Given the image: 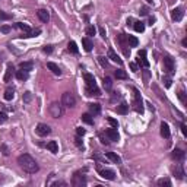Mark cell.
I'll use <instances>...</instances> for the list:
<instances>
[{
    "label": "cell",
    "mask_w": 187,
    "mask_h": 187,
    "mask_svg": "<svg viewBox=\"0 0 187 187\" xmlns=\"http://www.w3.org/2000/svg\"><path fill=\"white\" fill-rule=\"evenodd\" d=\"M133 110L136 111V113H143V101H142V97H140V92L136 89V88H133Z\"/></svg>",
    "instance_id": "obj_3"
},
{
    "label": "cell",
    "mask_w": 187,
    "mask_h": 187,
    "mask_svg": "<svg viewBox=\"0 0 187 187\" xmlns=\"http://www.w3.org/2000/svg\"><path fill=\"white\" fill-rule=\"evenodd\" d=\"M86 35L88 37H94L95 35V26H88L86 28Z\"/></svg>",
    "instance_id": "obj_39"
},
{
    "label": "cell",
    "mask_w": 187,
    "mask_h": 187,
    "mask_svg": "<svg viewBox=\"0 0 187 187\" xmlns=\"http://www.w3.org/2000/svg\"><path fill=\"white\" fill-rule=\"evenodd\" d=\"M82 45H83V48H85V51H88V53H89V51H92V47H94V44H92V41H91V40L88 38V37H86V38H83V40H82Z\"/></svg>",
    "instance_id": "obj_21"
},
{
    "label": "cell",
    "mask_w": 187,
    "mask_h": 187,
    "mask_svg": "<svg viewBox=\"0 0 187 187\" xmlns=\"http://www.w3.org/2000/svg\"><path fill=\"white\" fill-rule=\"evenodd\" d=\"M72 184L75 187H83V186H86V177H85V174H83L82 171H77V173H75V175H73V179H72Z\"/></svg>",
    "instance_id": "obj_6"
},
{
    "label": "cell",
    "mask_w": 187,
    "mask_h": 187,
    "mask_svg": "<svg viewBox=\"0 0 187 187\" xmlns=\"http://www.w3.org/2000/svg\"><path fill=\"white\" fill-rule=\"evenodd\" d=\"M157 184H158L159 187H164V186H165V187H171V181H170L168 179H159Z\"/></svg>",
    "instance_id": "obj_34"
},
{
    "label": "cell",
    "mask_w": 187,
    "mask_h": 187,
    "mask_svg": "<svg viewBox=\"0 0 187 187\" xmlns=\"http://www.w3.org/2000/svg\"><path fill=\"white\" fill-rule=\"evenodd\" d=\"M114 76L117 79H127V73L121 70V69H119V70H114Z\"/></svg>",
    "instance_id": "obj_31"
},
{
    "label": "cell",
    "mask_w": 187,
    "mask_h": 187,
    "mask_svg": "<svg viewBox=\"0 0 187 187\" xmlns=\"http://www.w3.org/2000/svg\"><path fill=\"white\" fill-rule=\"evenodd\" d=\"M184 16V9L183 8H175L171 10V19L175 22H180Z\"/></svg>",
    "instance_id": "obj_11"
},
{
    "label": "cell",
    "mask_w": 187,
    "mask_h": 187,
    "mask_svg": "<svg viewBox=\"0 0 187 187\" xmlns=\"http://www.w3.org/2000/svg\"><path fill=\"white\" fill-rule=\"evenodd\" d=\"M0 31H2L3 34H9V32L12 31V28H10L9 25H3V26H0Z\"/></svg>",
    "instance_id": "obj_43"
},
{
    "label": "cell",
    "mask_w": 187,
    "mask_h": 187,
    "mask_svg": "<svg viewBox=\"0 0 187 187\" xmlns=\"http://www.w3.org/2000/svg\"><path fill=\"white\" fill-rule=\"evenodd\" d=\"M16 26L19 28V29H22L24 32H26V34H31V28L28 25H25V24H22V22H18Z\"/></svg>",
    "instance_id": "obj_35"
},
{
    "label": "cell",
    "mask_w": 187,
    "mask_h": 187,
    "mask_svg": "<svg viewBox=\"0 0 187 187\" xmlns=\"http://www.w3.org/2000/svg\"><path fill=\"white\" fill-rule=\"evenodd\" d=\"M85 133H86L85 129H82V127H77L76 129V135H77V136H83Z\"/></svg>",
    "instance_id": "obj_46"
},
{
    "label": "cell",
    "mask_w": 187,
    "mask_h": 187,
    "mask_svg": "<svg viewBox=\"0 0 187 187\" xmlns=\"http://www.w3.org/2000/svg\"><path fill=\"white\" fill-rule=\"evenodd\" d=\"M98 173H99V175H101L102 179H105V180H114L115 179V173L113 170H110V168H99Z\"/></svg>",
    "instance_id": "obj_10"
},
{
    "label": "cell",
    "mask_w": 187,
    "mask_h": 187,
    "mask_svg": "<svg viewBox=\"0 0 187 187\" xmlns=\"http://www.w3.org/2000/svg\"><path fill=\"white\" fill-rule=\"evenodd\" d=\"M16 77L19 79V81H26L28 77H29V72H26V70H18L16 72Z\"/></svg>",
    "instance_id": "obj_25"
},
{
    "label": "cell",
    "mask_w": 187,
    "mask_h": 187,
    "mask_svg": "<svg viewBox=\"0 0 187 187\" xmlns=\"http://www.w3.org/2000/svg\"><path fill=\"white\" fill-rule=\"evenodd\" d=\"M31 99H32V94L31 92L24 94V102H31Z\"/></svg>",
    "instance_id": "obj_42"
},
{
    "label": "cell",
    "mask_w": 187,
    "mask_h": 187,
    "mask_svg": "<svg viewBox=\"0 0 187 187\" xmlns=\"http://www.w3.org/2000/svg\"><path fill=\"white\" fill-rule=\"evenodd\" d=\"M161 136L165 137V139H170V136H171L170 126H168V123H165V121L161 123Z\"/></svg>",
    "instance_id": "obj_17"
},
{
    "label": "cell",
    "mask_w": 187,
    "mask_h": 187,
    "mask_svg": "<svg viewBox=\"0 0 187 187\" xmlns=\"http://www.w3.org/2000/svg\"><path fill=\"white\" fill-rule=\"evenodd\" d=\"M104 88H105L107 91H111V88H113V79H111L110 76L104 77Z\"/></svg>",
    "instance_id": "obj_30"
},
{
    "label": "cell",
    "mask_w": 187,
    "mask_h": 187,
    "mask_svg": "<svg viewBox=\"0 0 187 187\" xmlns=\"http://www.w3.org/2000/svg\"><path fill=\"white\" fill-rule=\"evenodd\" d=\"M127 111H129V105H127V102H121L119 107H117V113L119 114H127Z\"/></svg>",
    "instance_id": "obj_26"
},
{
    "label": "cell",
    "mask_w": 187,
    "mask_h": 187,
    "mask_svg": "<svg viewBox=\"0 0 187 187\" xmlns=\"http://www.w3.org/2000/svg\"><path fill=\"white\" fill-rule=\"evenodd\" d=\"M105 136L108 137V140H113V142H117L120 139V135L117 132V129H108L105 132Z\"/></svg>",
    "instance_id": "obj_14"
},
{
    "label": "cell",
    "mask_w": 187,
    "mask_h": 187,
    "mask_svg": "<svg viewBox=\"0 0 187 187\" xmlns=\"http://www.w3.org/2000/svg\"><path fill=\"white\" fill-rule=\"evenodd\" d=\"M89 111H91V114H94V115H98L99 113H101V105L99 104H89Z\"/></svg>",
    "instance_id": "obj_23"
},
{
    "label": "cell",
    "mask_w": 187,
    "mask_h": 187,
    "mask_svg": "<svg viewBox=\"0 0 187 187\" xmlns=\"http://www.w3.org/2000/svg\"><path fill=\"white\" fill-rule=\"evenodd\" d=\"M47 67L50 69V70L54 73L56 76H60V75H61V69H60L56 63H53V61H48V63H47Z\"/></svg>",
    "instance_id": "obj_18"
},
{
    "label": "cell",
    "mask_w": 187,
    "mask_h": 187,
    "mask_svg": "<svg viewBox=\"0 0 187 187\" xmlns=\"http://www.w3.org/2000/svg\"><path fill=\"white\" fill-rule=\"evenodd\" d=\"M107 59L113 60V61H114V63H117V64H123L121 59H120L119 56H117V53H115L113 48H108V56H107Z\"/></svg>",
    "instance_id": "obj_16"
},
{
    "label": "cell",
    "mask_w": 187,
    "mask_h": 187,
    "mask_svg": "<svg viewBox=\"0 0 187 187\" xmlns=\"http://www.w3.org/2000/svg\"><path fill=\"white\" fill-rule=\"evenodd\" d=\"M6 120H8V114H6V113H3V111H2V113H0V124H2V123H4Z\"/></svg>",
    "instance_id": "obj_45"
},
{
    "label": "cell",
    "mask_w": 187,
    "mask_h": 187,
    "mask_svg": "<svg viewBox=\"0 0 187 187\" xmlns=\"http://www.w3.org/2000/svg\"><path fill=\"white\" fill-rule=\"evenodd\" d=\"M126 41H127L129 47H137V44H139L137 38L133 37V35H126Z\"/></svg>",
    "instance_id": "obj_24"
},
{
    "label": "cell",
    "mask_w": 187,
    "mask_h": 187,
    "mask_svg": "<svg viewBox=\"0 0 187 187\" xmlns=\"http://www.w3.org/2000/svg\"><path fill=\"white\" fill-rule=\"evenodd\" d=\"M130 69H132V72H137V70H139L136 63H130Z\"/></svg>",
    "instance_id": "obj_50"
},
{
    "label": "cell",
    "mask_w": 187,
    "mask_h": 187,
    "mask_svg": "<svg viewBox=\"0 0 187 187\" xmlns=\"http://www.w3.org/2000/svg\"><path fill=\"white\" fill-rule=\"evenodd\" d=\"M137 63L140 64V67H149V61L146 59V50H140L137 53Z\"/></svg>",
    "instance_id": "obj_9"
},
{
    "label": "cell",
    "mask_w": 187,
    "mask_h": 187,
    "mask_svg": "<svg viewBox=\"0 0 187 187\" xmlns=\"http://www.w3.org/2000/svg\"><path fill=\"white\" fill-rule=\"evenodd\" d=\"M2 151H3L4 155H9V149H8V146H6V145H2Z\"/></svg>",
    "instance_id": "obj_51"
},
{
    "label": "cell",
    "mask_w": 187,
    "mask_h": 187,
    "mask_svg": "<svg viewBox=\"0 0 187 187\" xmlns=\"http://www.w3.org/2000/svg\"><path fill=\"white\" fill-rule=\"evenodd\" d=\"M37 16H38L40 21L44 22V24H47V22L50 21V13H48V10H45V9H40L38 12H37Z\"/></svg>",
    "instance_id": "obj_15"
},
{
    "label": "cell",
    "mask_w": 187,
    "mask_h": 187,
    "mask_svg": "<svg viewBox=\"0 0 187 187\" xmlns=\"http://www.w3.org/2000/svg\"><path fill=\"white\" fill-rule=\"evenodd\" d=\"M183 45H184V47H187V40H186V38L183 40Z\"/></svg>",
    "instance_id": "obj_56"
},
{
    "label": "cell",
    "mask_w": 187,
    "mask_h": 187,
    "mask_svg": "<svg viewBox=\"0 0 187 187\" xmlns=\"http://www.w3.org/2000/svg\"><path fill=\"white\" fill-rule=\"evenodd\" d=\"M43 51H44V53H47V54H50V53H53V47H51V45H45L43 48Z\"/></svg>",
    "instance_id": "obj_49"
},
{
    "label": "cell",
    "mask_w": 187,
    "mask_h": 187,
    "mask_svg": "<svg viewBox=\"0 0 187 187\" xmlns=\"http://www.w3.org/2000/svg\"><path fill=\"white\" fill-rule=\"evenodd\" d=\"M171 158L174 159V161H183L184 158H186V152H184L183 149H174L173 153H171Z\"/></svg>",
    "instance_id": "obj_12"
},
{
    "label": "cell",
    "mask_w": 187,
    "mask_h": 187,
    "mask_svg": "<svg viewBox=\"0 0 187 187\" xmlns=\"http://www.w3.org/2000/svg\"><path fill=\"white\" fill-rule=\"evenodd\" d=\"M115 98H120V92H113V101H114Z\"/></svg>",
    "instance_id": "obj_54"
},
{
    "label": "cell",
    "mask_w": 187,
    "mask_h": 187,
    "mask_svg": "<svg viewBox=\"0 0 187 187\" xmlns=\"http://www.w3.org/2000/svg\"><path fill=\"white\" fill-rule=\"evenodd\" d=\"M162 81H164V83H165V88H170L171 86V77H164V79H162Z\"/></svg>",
    "instance_id": "obj_47"
},
{
    "label": "cell",
    "mask_w": 187,
    "mask_h": 187,
    "mask_svg": "<svg viewBox=\"0 0 187 187\" xmlns=\"http://www.w3.org/2000/svg\"><path fill=\"white\" fill-rule=\"evenodd\" d=\"M61 104H63V107L73 108V107L76 105V97L72 92H64L61 95Z\"/></svg>",
    "instance_id": "obj_5"
},
{
    "label": "cell",
    "mask_w": 187,
    "mask_h": 187,
    "mask_svg": "<svg viewBox=\"0 0 187 187\" xmlns=\"http://www.w3.org/2000/svg\"><path fill=\"white\" fill-rule=\"evenodd\" d=\"M164 70H165L170 76H173L175 72V63L170 56H165V57H164Z\"/></svg>",
    "instance_id": "obj_7"
},
{
    "label": "cell",
    "mask_w": 187,
    "mask_h": 187,
    "mask_svg": "<svg viewBox=\"0 0 187 187\" xmlns=\"http://www.w3.org/2000/svg\"><path fill=\"white\" fill-rule=\"evenodd\" d=\"M67 50L70 51V53H73V54H77V45H76V43L75 41H70V43L67 44Z\"/></svg>",
    "instance_id": "obj_32"
},
{
    "label": "cell",
    "mask_w": 187,
    "mask_h": 187,
    "mask_svg": "<svg viewBox=\"0 0 187 187\" xmlns=\"http://www.w3.org/2000/svg\"><path fill=\"white\" fill-rule=\"evenodd\" d=\"M153 22H155V18H151L149 19V25H153Z\"/></svg>",
    "instance_id": "obj_55"
},
{
    "label": "cell",
    "mask_w": 187,
    "mask_h": 187,
    "mask_svg": "<svg viewBox=\"0 0 187 187\" xmlns=\"http://www.w3.org/2000/svg\"><path fill=\"white\" fill-rule=\"evenodd\" d=\"M82 121H85L86 124H94V119H92V115L88 114V113H85V114H82Z\"/></svg>",
    "instance_id": "obj_33"
},
{
    "label": "cell",
    "mask_w": 187,
    "mask_h": 187,
    "mask_svg": "<svg viewBox=\"0 0 187 187\" xmlns=\"http://www.w3.org/2000/svg\"><path fill=\"white\" fill-rule=\"evenodd\" d=\"M140 15H142V16H146V15H148L149 13V9L148 8H140Z\"/></svg>",
    "instance_id": "obj_48"
},
{
    "label": "cell",
    "mask_w": 187,
    "mask_h": 187,
    "mask_svg": "<svg viewBox=\"0 0 187 187\" xmlns=\"http://www.w3.org/2000/svg\"><path fill=\"white\" fill-rule=\"evenodd\" d=\"M177 95H179L180 101L183 102V104H186V102H187V99H186V94H184V91H180V92L177 94Z\"/></svg>",
    "instance_id": "obj_41"
},
{
    "label": "cell",
    "mask_w": 187,
    "mask_h": 187,
    "mask_svg": "<svg viewBox=\"0 0 187 187\" xmlns=\"http://www.w3.org/2000/svg\"><path fill=\"white\" fill-rule=\"evenodd\" d=\"M47 149H48V151H51L53 153H57V152H59V145H57V142H56V140H51V142H48V143H47Z\"/></svg>",
    "instance_id": "obj_22"
},
{
    "label": "cell",
    "mask_w": 187,
    "mask_h": 187,
    "mask_svg": "<svg viewBox=\"0 0 187 187\" xmlns=\"http://www.w3.org/2000/svg\"><path fill=\"white\" fill-rule=\"evenodd\" d=\"M83 79H85V82H86V95H88V97H92V95L99 97V95H101V91L98 89V85H97V82H95L94 75L85 73V75H83Z\"/></svg>",
    "instance_id": "obj_2"
},
{
    "label": "cell",
    "mask_w": 187,
    "mask_h": 187,
    "mask_svg": "<svg viewBox=\"0 0 187 187\" xmlns=\"http://www.w3.org/2000/svg\"><path fill=\"white\" fill-rule=\"evenodd\" d=\"M35 132L38 136H47V135H50L51 133V129L48 124H44V123H40L37 124V127H35Z\"/></svg>",
    "instance_id": "obj_8"
},
{
    "label": "cell",
    "mask_w": 187,
    "mask_h": 187,
    "mask_svg": "<svg viewBox=\"0 0 187 187\" xmlns=\"http://www.w3.org/2000/svg\"><path fill=\"white\" fill-rule=\"evenodd\" d=\"M13 66L12 64H8V67H6V73H4V77L3 81L4 82H10V79H12V75H13Z\"/></svg>",
    "instance_id": "obj_20"
},
{
    "label": "cell",
    "mask_w": 187,
    "mask_h": 187,
    "mask_svg": "<svg viewBox=\"0 0 187 187\" xmlns=\"http://www.w3.org/2000/svg\"><path fill=\"white\" fill-rule=\"evenodd\" d=\"M98 61H99V64H101L102 67H108V60H107V57L99 56V57H98Z\"/></svg>",
    "instance_id": "obj_37"
},
{
    "label": "cell",
    "mask_w": 187,
    "mask_h": 187,
    "mask_svg": "<svg viewBox=\"0 0 187 187\" xmlns=\"http://www.w3.org/2000/svg\"><path fill=\"white\" fill-rule=\"evenodd\" d=\"M99 34H101V37L102 38H105V29H104V28H102V26H99Z\"/></svg>",
    "instance_id": "obj_52"
},
{
    "label": "cell",
    "mask_w": 187,
    "mask_h": 187,
    "mask_svg": "<svg viewBox=\"0 0 187 187\" xmlns=\"http://www.w3.org/2000/svg\"><path fill=\"white\" fill-rule=\"evenodd\" d=\"M105 157L110 159L111 162H114V164H121V158L114 152H105Z\"/></svg>",
    "instance_id": "obj_19"
},
{
    "label": "cell",
    "mask_w": 187,
    "mask_h": 187,
    "mask_svg": "<svg viewBox=\"0 0 187 187\" xmlns=\"http://www.w3.org/2000/svg\"><path fill=\"white\" fill-rule=\"evenodd\" d=\"M181 132H183L184 136L187 135V132H186V124H184V123H181Z\"/></svg>",
    "instance_id": "obj_53"
},
{
    "label": "cell",
    "mask_w": 187,
    "mask_h": 187,
    "mask_svg": "<svg viewBox=\"0 0 187 187\" xmlns=\"http://www.w3.org/2000/svg\"><path fill=\"white\" fill-rule=\"evenodd\" d=\"M48 186H51V187H57V186L66 187L67 183H66V181H61V180H57V181H48Z\"/></svg>",
    "instance_id": "obj_36"
},
{
    "label": "cell",
    "mask_w": 187,
    "mask_h": 187,
    "mask_svg": "<svg viewBox=\"0 0 187 187\" xmlns=\"http://www.w3.org/2000/svg\"><path fill=\"white\" fill-rule=\"evenodd\" d=\"M107 121H108V123L111 124V126H113V127L114 129H117L119 127V121H117V120L115 119H113V117H108V119H107Z\"/></svg>",
    "instance_id": "obj_38"
},
{
    "label": "cell",
    "mask_w": 187,
    "mask_h": 187,
    "mask_svg": "<svg viewBox=\"0 0 187 187\" xmlns=\"http://www.w3.org/2000/svg\"><path fill=\"white\" fill-rule=\"evenodd\" d=\"M48 113L51 114L53 119H59V117H61L63 113H64L63 104H61V102H53V104L48 107Z\"/></svg>",
    "instance_id": "obj_4"
},
{
    "label": "cell",
    "mask_w": 187,
    "mask_h": 187,
    "mask_svg": "<svg viewBox=\"0 0 187 187\" xmlns=\"http://www.w3.org/2000/svg\"><path fill=\"white\" fill-rule=\"evenodd\" d=\"M13 98H15V91L12 88H8V89L4 91V99L6 101H12Z\"/></svg>",
    "instance_id": "obj_27"
},
{
    "label": "cell",
    "mask_w": 187,
    "mask_h": 187,
    "mask_svg": "<svg viewBox=\"0 0 187 187\" xmlns=\"http://www.w3.org/2000/svg\"><path fill=\"white\" fill-rule=\"evenodd\" d=\"M133 28H135V31L136 32H143L145 31V24L140 21H136L135 24H133Z\"/></svg>",
    "instance_id": "obj_29"
},
{
    "label": "cell",
    "mask_w": 187,
    "mask_h": 187,
    "mask_svg": "<svg viewBox=\"0 0 187 187\" xmlns=\"http://www.w3.org/2000/svg\"><path fill=\"white\" fill-rule=\"evenodd\" d=\"M173 174H174V177H177L179 180H183V179H184V175H186L183 165H181V164H179V165H175L174 168H173Z\"/></svg>",
    "instance_id": "obj_13"
},
{
    "label": "cell",
    "mask_w": 187,
    "mask_h": 187,
    "mask_svg": "<svg viewBox=\"0 0 187 187\" xmlns=\"http://www.w3.org/2000/svg\"><path fill=\"white\" fill-rule=\"evenodd\" d=\"M75 143H76L77 148H83V143H82V140H81V136H76V139H75Z\"/></svg>",
    "instance_id": "obj_44"
},
{
    "label": "cell",
    "mask_w": 187,
    "mask_h": 187,
    "mask_svg": "<svg viewBox=\"0 0 187 187\" xmlns=\"http://www.w3.org/2000/svg\"><path fill=\"white\" fill-rule=\"evenodd\" d=\"M19 67H21L22 70H26V72H29V70H32L34 64H32V61H22V63L19 64Z\"/></svg>",
    "instance_id": "obj_28"
},
{
    "label": "cell",
    "mask_w": 187,
    "mask_h": 187,
    "mask_svg": "<svg viewBox=\"0 0 187 187\" xmlns=\"http://www.w3.org/2000/svg\"><path fill=\"white\" fill-rule=\"evenodd\" d=\"M18 164L21 167L22 170L28 173V174H35V173H38L40 170V165L37 164L34 158L31 157L29 153H22L18 157Z\"/></svg>",
    "instance_id": "obj_1"
},
{
    "label": "cell",
    "mask_w": 187,
    "mask_h": 187,
    "mask_svg": "<svg viewBox=\"0 0 187 187\" xmlns=\"http://www.w3.org/2000/svg\"><path fill=\"white\" fill-rule=\"evenodd\" d=\"M146 2H148L149 4H153V2H152V0H146Z\"/></svg>",
    "instance_id": "obj_57"
},
{
    "label": "cell",
    "mask_w": 187,
    "mask_h": 187,
    "mask_svg": "<svg viewBox=\"0 0 187 187\" xmlns=\"http://www.w3.org/2000/svg\"><path fill=\"white\" fill-rule=\"evenodd\" d=\"M12 18V15H9V13H4L3 10H0V19H3V21H8V19H10Z\"/></svg>",
    "instance_id": "obj_40"
}]
</instances>
